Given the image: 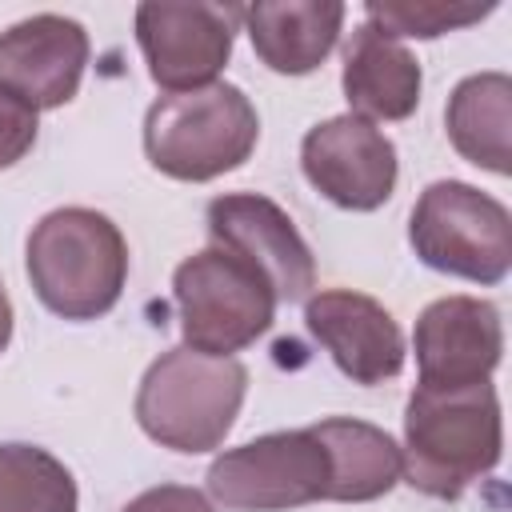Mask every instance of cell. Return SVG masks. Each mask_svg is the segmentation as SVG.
<instances>
[{
  "label": "cell",
  "instance_id": "cell-1",
  "mask_svg": "<svg viewBox=\"0 0 512 512\" xmlns=\"http://www.w3.org/2000/svg\"><path fill=\"white\" fill-rule=\"evenodd\" d=\"M504 424L492 384L472 388H424L408 396L404 408V448L400 476L432 496L460 500L468 484L500 464Z\"/></svg>",
  "mask_w": 512,
  "mask_h": 512
},
{
  "label": "cell",
  "instance_id": "cell-2",
  "mask_svg": "<svg viewBox=\"0 0 512 512\" xmlns=\"http://www.w3.org/2000/svg\"><path fill=\"white\" fill-rule=\"evenodd\" d=\"M24 268L40 304L64 320H96L116 308L128 280L124 232L96 208H56L28 232Z\"/></svg>",
  "mask_w": 512,
  "mask_h": 512
},
{
  "label": "cell",
  "instance_id": "cell-3",
  "mask_svg": "<svg viewBox=\"0 0 512 512\" xmlns=\"http://www.w3.org/2000/svg\"><path fill=\"white\" fill-rule=\"evenodd\" d=\"M248 392V368L236 356H204L168 348L136 388V424L148 440L172 452H212L236 424Z\"/></svg>",
  "mask_w": 512,
  "mask_h": 512
},
{
  "label": "cell",
  "instance_id": "cell-4",
  "mask_svg": "<svg viewBox=\"0 0 512 512\" xmlns=\"http://www.w3.org/2000/svg\"><path fill=\"white\" fill-rule=\"evenodd\" d=\"M260 140V116L236 84L160 96L144 116V152L156 172L188 184L240 168Z\"/></svg>",
  "mask_w": 512,
  "mask_h": 512
},
{
  "label": "cell",
  "instance_id": "cell-5",
  "mask_svg": "<svg viewBox=\"0 0 512 512\" xmlns=\"http://www.w3.org/2000/svg\"><path fill=\"white\" fill-rule=\"evenodd\" d=\"M408 244L436 272L500 284L512 268V216L496 196L464 180H436L408 216Z\"/></svg>",
  "mask_w": 512,
  "mask_h": 512
},
{
  "label": "cell",
  "instance_id": "cell-6",
  "mask_svg": "<svg viewBox=\"0 0 512 512\" xmlns=\"http://www.w3.org/2000/svg\"><path fill=\"white\" fill-rule=\"evenodd\" d=\"M172 300L180 312L184 348L204 356H232L256 344L276 320L268 280L220 248H204L176 264Z\"/></svg>",
  "mask_w": 512,
  "mask_h": 512
},
{
  "label": "cell",
  "instance_id": "cell-7",
  "mask_svg": "<svg viewBox=\"0 0 512 512\" xmlns=\"http://www.w3.org/2000/svg\"><path fill=\"white\" fill-rule=\"evenodd\" d=\"M328 488L332 460L312 428L256 436L208 468V496L228 512H288L328 500Z\"/></svg>",
  "mask_w": 512,
  "mask_h": 512
},
{
  "label": "cell",
  "instance_id": "cell-8",
  "mask_svg": "<svg viewBox=\"0 0 512 512\" xmlns=\"http://www.w3.org/2000/svg\"><path fill=\"white\" fill-rule=\"evenodd\" d=\"M244 8L224 4H160L144 0L136 8V44L144 52L148 76L164 92H192L216 84L232 56L236 20Z\"/></svg>",
  "mask_w": 512,
  "mask_h": 512
},
{
  "label": "cell",
  "instance_id": "cell-9",
  "mask_svg": "<svg viewBox=\"0 0 512 512\" xmlns=\"http://www.w3.org/2000/svg\"><path fill=\"white\" fill-rule=\"evenodd\" d=\"M204 224H208L212 248L244 260L252 272L268 280L276 304L304 300L308 288L316 284L312 248L304 244L292 216L276 200L260 192H228L208 200Z\"/></svg>",
  "mask_w": 512,
  "mask_h": 512
},
{
  "label": "cell",
  "instance_id": "cell-10",
  "mask_svg": "<svg viewBox=\"0 0 512 512\" xmlns=\"http://www.w3.org/2000/svg\"><path fill=\"white\" fill-rule=\"evenodd\" d=\"M300 168L308 184L348 212H376L396 188V144L364 116H332L304 132Z\"/></svg>",
  "mask_w": 512,
  "mask_h": 512
},
{
  "label": "cell",
  "instance_id": "cell-11",
  "mask_svg": "<svg viewBox=\"0 0 512 512\" xmlns=\"http://www.w3.org/2000/svg\"><path fill=\"white\" fill-rule=\"evenodd\" d=\"M416 368L424 388H472L488 384L504 352L500 308L480 296L432 300L412 332Z\"/></svg>",
  "mask_w": 512,
  "mask_h": 512
},
{
  "label": "cell",
  "instance_id": "cell-12",
  "mask_svg": "<svg viewBox=\"0 0 512 512\" xmlns=\"http://www.w3.org/2000/svg\"><path fill=\"white\" fill-rule=\"evenodd\" d=\"M304 324L352 384H384L404 368V336L392 312L352 288H324L308 296Z\"/></svg>",
  "mask_w": 512,
  "mask_h": 512
},
{
  "label": "cell",
  "instance_id": "cell-13",
  "mask_svg": "<svg viewBox=\"0 0 512 512\" xmlns=\"http://www.w3.org/2000/svg\"><path fill=\"white\" fill-rule=\"evenodd\" d=\"M88 64V32L72 16L36 12L0 32V88L24 104L60 108L76 96Z\"/></svg>",
  "mask_w": 512,
  "mask_h": 512
},
{
  "label": "cell",
  "instance_id": "cell-14",
  "mask_svg": "<svg viewBox=\"0 0 512 512\" xmlns=\"http://www.w3.org/2000/svg\"><path fill=\"white\" fill-rule=\"evenodd\" d=\"M344 96L352 116L364 120H408L420 104V60L392 36H384L376 24H360L344 48V72H340Z\"/></svg>",
  "mask_w": 512,
  "mask_h": 512
},
{
  "label": "cell",
  "instance_id": "cell-15",
  "mask_svg": "<svg viewBox=\"0 0 512 512\" xmlns=\"http://www.w3.org/2000/svg\"><path fill=\"white\" fill-rule=\"evenodd\" d=\"M256 56L280 76L316 72L336 48L344 4L340 0H264L244 8Z\"/></svg>",
  "mask_w": 512,
  "mask_h": 512
},
{
  "label": "cell",
  "instance_id": "cell-16",
  "mask_svg": "<svg viewBox=\"0 0 512 512\" xmlns=\"http://www.w3.org/2000/svg\"><path fill=\"white\" fill-rule=\"evenodd\" d=\"M444 128L452 148L476 164L488 168L496 176H508L512 168V144H508V128H512V80L504 72H476L464 76L444 108Z\"/></svg>",
  "mask_w": 512,
  "mask_h": 512
},
{
  "label": "cell",
  "instance_id": "cell-17",
  "mask_svg": "<svg viewBox=\"0 0 512 512\" xmlns=\"http://www.w3.org/2000/svg\"><path fill=\"white\" fill-rule=\"evenodd\" d=\"M308 428L332 460L328 500L364 504V500H380L384 492L396 488L400 444L384 428H376L368 420H352V416H332V420H320Z\"/></svg>",
  "mask_w": 512,
  "mask_h": 512
},
{
  "label": "cell",
  "instance_id": "cell-18",
  "mask_svg": "<svg viewBox=\"0 0 512 512\" xmlns=\"http://www.w3.org/2000/svg\"><path fill=\"white\" fill-rule=\"evenodd\" d=\"M76 504L64 460L36 444H0V512H76Z\"/></svg>",
  "mask_w": 512,
  "mask_h": 512
},
{
  "label": "cell",
  "instance_id": "cell-19",
  "mask_svg": "<svg viewBox=\"0 0 512 512\" xmlns=\"http://www.w3.org/2000/svg\"><path fill=\"white\" fill-rule=\"evenodd\" d=\"M492 8L496 4H424V0H416V4H368V24H376L392 40H404V36L436 40L444 32L480 24Z\"/></svg>",
  "mask_w": 512,
  "mask_h": 512
},
{
  "label": "cell",
  "instance_id": "cell-20",
  "mask_svg": "<svg viewBox=\"0 0 512 512\" xmlns=\"http://www.w3.org/2000/svg\"><path fill=\"white\" fill-rule=\"evenodd\" d=\"M36 108L24 104L20 96H12L8 88H0V168H12L16 160H24L36 144Z\"/></svg>",
  "mask_w": 512,
  "mask_h": 512
},
{
  "label": "cell",
  "instance_id": "cell-21",
  "mask_svg": "<svg viewBox=\"0 0 512 512\" xmlns=\"http://www.w3.org/2000/svg\"><path fill=\"white\" fill-rule=\"evenodd\" d=\"M124 512H216L204 492L188 484H156L124 504Z\"/></svg>",
  "mask_w": 512,
  "mask_h": 512
},
{
  "label": "cell",
  "instance_id": "cell-22",
  "mask_svg": "<svg viewBox=\"0 0 512 512\" xmlns=\"http://www.w3.org/2000/svg\"><path fill=\"white\" fill-rule=\"evenodd\" d=\"M8 340H12V300H8V292L0 284V352L8 348Z\"/></svg>",
  "mask_w": 512,
  "mask_h": 512
}]
</instances>
